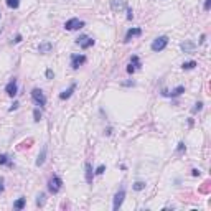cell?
I'll return each instance as SVG.
<instances>
[{
  "label": "cell",
  "instance_id": "obj_17",
  "mask_svg": "<svg viewBox=\"0 0 211 211\" xmlns=\"http://www.w3.org/2000/svg\"><path fill=\"white\" fill-rule=\"evenodd\" d=\"M45 203H46V195L45 193H40V195L36 196V206H38V208H43Z\"/></svg>",
  "mask_w": 211,
  "mask_h": 211
},
{
  "label": "cell",
  "instance_id": "obj_29",
  "mask_svg": "<svg viewBox=\"0 0 211 211\" xmlns=\"http://www.w3.org/2000/svg\"><path fill=\"white\" fill-rule=\"evenodd\" d=\"M132 18H134V12H132V8L127 7V20H132Z\"/></svg>",
  "mask_w": 211,
  "mask_h": 211
},
{
  "label": "cell",
  "instance_id": "obj_21",
  "mask_svg": "<svg viewBox=\"0 0 211 211\" xmlns=\"http://www.w3.org/2000/svg\"><path fill=\"white\" fill-rule=\"evenodd\" d=\"M132 188L135 191H142L143 188H145V183H143V181H135V183L132 185Z\"/></svg>",
  "mask_w": 211,
  "mask_h": 211
},
{
  "label": "cell",
  "instance_id": "obj_3",
  "mask_svg": "<svg viewBox=\"0 0 211 211\" xmlns=\"http://www.w3.org/2000/svg\"><path fill=\"white\" fill-rule=\"evenodd\" d=\"M31 99H33V102H35L36 106H40V107H43V106L46 104L45 94H43V91L38 89V88H35V89L31 91Z\"/></svg>",
  "mask_w": 211,
  "mask_h": 211
},
{
  "label": "cell",
  "instance_id": "obj_26",
  "mask_svg": "<svg viewBox=\"0 0 211 211\" xmlns=\"http://www.w3.org/2000/svg\"><path fill=\"white\" fill-rule=\"evenodd\" d=\"M186 150V145H185V142H180L178 143V147H176V152H178V153H183Z\"/></svg>",
  "mask_w": 211,
  "mask_h": 211
},
{
  "label": "cell",
  "instance_id": "obj_31",
  "mask_svg": "<svg viewBox=\"0 0 211 211\" xmlns=\"http://www.w3.org/2000/svg\"><path fill=\"white\" fill-rule=\"evenodd\" d=\"M209 7H211V0H205V10L206 12L209 10Z\"/></svg>",
  "mask_w": 211,
  "mask_h": 211
},
{
  "label": "cell",
  "instance_id": "obj_13",
  "mask_svg": "<svg viewBox=\"0 0 211 211\" xmlns=\"http://www.w3.org/2000/svg\"><path fill=\"white\" fill-rule=\"evenodd\" d=\"M74 89H76V83H73V84H71V86H69V88L66 89V91H63V93L60 94V99H61V101H66V99H69L71 96H73Z\"/></svg>",
  "mask_w": 211,
  "mask_h": 211
},
{
  "label": "cell",
  "instance_id": "obj_4",
  "mask_svg": "<svg viewBox=\"0 0 211 211\" xmlns=\"http://www.w3.org/2000/svg\"><path fill=\"white\" fill-rule=\"evenodd\" d=\"M84 27V22L79 20V18H69L68 22L64 23V28L69 31H74V30H79V28Z\"/></svg>",
  "mask_w": 211,
  "mask_h": 211
},
{
  "label": "cell",
  "instance_id": "obj_19",
  "mask_svg": "<svg viewBox=\"0 0 211 211\" xmlns=\"http://www.w3.org/2000/svg\"><path fill=\"white\" fill-rule=\"evenodd\" d=\"M25 205H27V198H18L15 201V205H13V208H15V209H23V208H25Z\"/></svg>",
  "mask_w": 211,
  "mask_h": 211
},
{
  "label": "cell",
  "instance_id": "obj_34",
  "mask_svg": "<svg viewBox=\"0 0 211 211\" xmlns=\"http://www.w3.org/2000/svg\"><path fill=\"white\" fill-rule=\"evenodd\" d=\"M13 41H15V43H20V41H22V35H17V36H15V40H13Z\"/></svg>",
  "mask_w": 211,
  "mask_h": 211
},
{
  "label": "cell",
  "instance_id": "obj_8",
  "mask_svg": "<svg viewBox=\"0 0 211 211\" xmlns=\"http://www.w3.org/2000/svg\"><path fill=\"white\" fill-rule=\"evenodd\" d=\"M76 43H78V45H79L81 48H83V50H88L89 46H93V45H94V40H93L91 36H86V35H84V36H79Z\"/></svg>",
  "mask_w": 211,
  "mask_h": 211
},
{
  "label": "cell",
  "instance_id": "obj_1",
  "mask_svg": "<svg viewBox=\"0 0 211 211\" xmlns=\"http://www.w3.org/2000/svg\"><path fill=\"white\" fill-rule=\"evenodd\" d=\"M167 45H168V36H158V38H155V40H153V43H152L150 48H152V51L158 53V51L165 50Z\"/></svg>",
  "mask_w": 211,
  "mask_h": 211
},
{
  "label": "cell",
  "instance_id": "obj_11",
  "mask_svg": "<svg viewBox=\"0 0 211 211\" xmlns=\"http://www.w3.org/2000/svg\"><path fill=\"white\" fill-rule=\"evenodd\" d=\"M140 35H142V30H140V28H130V30H127V33H126V38H124V41L129 43V41H130L134 36H140Z\"/></svg>",
  "mask_w": 211,
  "mask_h": 211
},
{
  "label": "cell",
  "instance_id": "obj_36",
  "mask_svg": "<svg viewBox=\"0 0 211 211\" xmlns=\"http://www.w3.org/2000/svg\"><path fill=\"white\" fill-rule=\"evenodd\" d=\"M0 191H3V178L0 176Z\"/></svg>",
  "mask_w": 211,
  "mask_h": 211
},
{
  "label": "cell",
  "instance_id": "obj_20",
  "mask_svg": "<svg viewBox=\"0 0 211 211\" xmlns=\"http://www.w3.org/2000/svg\"><path fill=\"white\" fill-rule=\"evenodd\" d=\"M7 7L8 8H18L20 7V0H7Z\"/></svg>",
  "mask_w": 211,
  "mask_h": 211
},
{
  "label": "cell",
  "instance_id": "obj_6",
  "mask_svg": "<svg viewBox=\"0 0 211 211\" xmlns=\"http://www.w3.org/2000/svg\"><path fill=\"white\" fill-rule=\"evenodd\" d=\"M86 63V56L84 55H71V68L78 69L79 66H83Z\"/></svg>",
  "mask_w": 211,
  "mask_h": 211
},
{
  "label": "cell",
  "instance_id": "obj_37",
  "mask_svg": "<svg viewBox=\"0 0 211 211\" xmlns=\"http://www.w3.org/2000/svg\"><path fill=\"white\" fill-rule=\"evenodd\" d=\"M205 40H206V35H201V40H200V43H205Z\"/></svg>",
  "mask_w": 211,
  "mask_h": 211
},
{
  "label": "cell",
  "instance_id": "obj_33",
  "mask_svg": "<svg viewBox=\"0 0 211 211\" xmlns=\"http://www.w3.org/2000/svg\"><path fill=\"white\" fill-rule=\"evenodd\" d=\"M135 83H134V81H126V83H122V86H134Z\"/></svg>",
  "mask_w": 211,
  "mask_h": 211
},
{
  "label": "cell",
  "instance_id": "obj_32",
  "mask_svg": "<svg viewBox=\"0 0 211 211\" xmlns=\"http://www.w3.org/2000/svg\"><path fill=\"white\" fill-rule=\"evenodd\" d=\"M191 175H193V176H198V175H200V170L193 168V170H191Z\"/></svg>",
  "mask_w": 211,
  "mask_h": 211
},
{
  "label": "cell",
  "instance_id": "obj_12",
  "mask_svg": "<svg viewBox=\"0 0 211 211\" xmlns=\"http://www.w3.org/2000/svg\"><path fill=\"white\" fill-rule=\"evenodd\" d=\"M51 50H53V43H50V41H43V43H40V46H38V51H40L41 55H48V53H51Z\"/></svg>",
  "mask_w": 211,
  "mask_h": 211
},
{
  "label": "cell",
  "instance_id": "obj_9",
  "mask_svg": "<svg viewBox=\"0 0 211 211\" xmlns=\"http://www.w3.org/2000/svg\"><path fill=\"white\" fill-rule=\"evenodd\" d=\"M5 93L10 96V97H13V96H17L18 93V84H17V79H12L10 83H8L5 86Z\"/></svg>",
  "mask_w": 211,
  "mask_h": 211
},
{
  "label": "cell",
  "instance_id": "obj_2",
  "mask_svg": "<svg viewBox=\"0 0 211 211\" xmlns=\"http://www.w3.org/2000/svg\"><path fill=\"white\" fill-rule=\"evenodd\" d=\"M61 185H63V181H61L60 176L53 175V178H50V181H48V190H50L53 195H56L61 190Z\"/></svg>",
  "mask_w": 211,
  "mask_h": 211
},
{
  "label": "cell",
  "instance_id": "obj_14",
  "mask_svg": "<svg viewBox=\"0 0 211 211\" xmlns=\"http://www.w3.org/2000/svg\"><path fill=\"white\" fill-rule=\"evenodd\" d=\"M46 150H48V147L43 145L41 147V152L38 153V158H36V167H41L43 163H45V160H46Z\"/></svg>",
  "mask_w": 211,
  "mask_h": 211
},
{
  "label": "cell",
  "instance_id": "obj_30",
  "mask_svg": "<svg viewBox=\"0 0 211 211\" xmlns=\"http://www.w3.org/2000/svg\"><path fill=\"white\" fill-rule=\"evenodd\" d=\"M53 76H55V73H53L51 69H46V78L48 79H53Z\"/></svg>",
  "mask_w": 211,
  "mask_h": 211
},
{
  "label": "cell",
  "instance_id": "obj_28",
  "mask_svg": "<svg viewBox=\"0 0 211 211\" xmlns=\"http://www.w3.org/2000/svg\"><path fill=\"white\" fill-rule=\"evenodd\" d=\"M135 69H137V68H135V66H134L132 63L127 66V73H129V74H134V73H135Z\"/></svg>",
  "mask_w": 211,
  "mask_h": 211
},
{
  "label": "cell",
  "instance_id": "obj_15",
  "mask_svg": "<svg viewBox=\"0 0 211 211\" xmlns=\"http://www.w3.org/2000/svg\"><path fill=\"white\" fill-rule=\"evenodd\" d=\"M93 178H94L93 167H91L89 162H86V181H88V185H93Z\"/></svg>",
  "mask_w": 211,
  "mask_h": 211
},
{
  "label": "cell",
  "instance_id": "obj_16",
  "mask_svg": "<svg viewBox=\"0 0 211 211\" xmlns=\"http://www.w3.org/2000/svg\"><path fill=\"white\" fill-rule=\"evenodd\" d=\"M185 93V86H176V88L172 91V93H167V96H172V97H178Z\"/></svg>",
  "mask_w": 211,
  "mask_h": 211
},
{
  "label": "cell",
  "instance_id": "obj_22",
  "mask_svg": "<svg viewBox=\"0 0 211 211\" xmlns=\"http://www.w3.org/2000/svg\"><path fill=\"white\" fill-rule=\"evenodd\" d=\"M33 121L35 122H40L41 121V112H40V109H35V111H33Z\"/></svg>",
  "mask_w": 211,
  "mask_h": 211
},
{
  "label": "cell",
  "instance_id": "obj_18",
  "mask_svg": "<svg viewBox=\"0 0 211 211\" xmlns=\"http://www.w3.org/2000/svg\"><path fill=\"white\" fill-rule=\"evenodd\" d=\"M0 165H8V167H12V160L8 158V155H5V153H0Z\"/></svg>",
  "mask_w": 211,
  "mask_h": 211
},
{
  "label": "cell",
  "instance_id": "obj_35",
  "mask_svg": "<svg viewBox=\"0 0 211 211\" xmlns=\"http://www.w3.org/2000/svg\"><path fill=\"white\" fill-rule=\"evenodd\" d=\"M18 106H20V104H18V102H13V106H12V107H10V111H15V109L18 107Z\"/></svg>",
  "mask_w": 211,
  "mask_h": 211
},
{
  "label": "cell",
  "instance_id": "obj_5",
  "mask_svg": "<svg viewBox=\"0 0 211 211\" xmlns=\"http://www.w3.org/2000/svg\"><path fill=\"white\" fill-rule=\"evenodd\" d=\"M124 198H126V190L121 188V190H119L117 193H116V196H114V205H112L114 211H117V209L122 206V203H124Z\"/></svg>",
  "mask_w": 211,
  "mask_h": 211
},
{
  "label": "cell",
  "instance_id": "obj_25",
  "mask_svg": "<svg viewBox=\"0 0 211 211\" xmlns=\"http://www.w3.org/2000/svg\"><path fill=\"white\" fill-rule=\"evenodd\" d=\"M201 109H203V102H196V104H195V107H193V111H191V112L196 114V112H200Z\"/></svg>",
  "mask_w": 211,
  "mask_h": 211
},
{
  "label": "cell",
  "instance_id": "obj_27",
  "mask_svg": "<svg viewBox=\"0 0 211 211\" xmlns=\"http://www.w3.org/2000/svg\"><path fill=\"white\" fill-rule=\"evenodd\" d=\"M106 172V165H99L97 168H96V175H102Z\"/></svg>",
  "mask_w": 211,
  "mask_h": 211
},
{
  "label": "cell",
  "instance_id": "obj_24",
  "mask_svg": "<svg viewBox=\"0 0 211 211\" xmlns=\"http://www.w3.org/2000/svg\"><path fill=\"white\" fill-rule=\"evenodd\" d=\"M130 63H132L134 66H135V68H140V63H139V56L134 55L132 58H130Z\"/></svg>",
  "mask_w": 211,
  "mask_h": 211
},
{
  "label": "cell",
  "instance_id": "obj_7",
  "mask_svg": "<svg viewBox=\"0 0 211 211\" xmlns=\"http://www.w3.org/2000/svg\"><path fill=\"white\" fill-rule=\"evenodd\" d=\"M127 2L124 0H111V8L112 12H122V10H127Z\"/></svg>",
  "mask_w": 211,
  "mask_h": 211
},
{
  "label": "cell",
  "instance_id": "obj_10",
  "mask_svg": "<svg viewBox=\"0 0 211 211\" xmlns=\"http://www.w3.org/2000/svg\"><path fill=\"white\" fill-rule=\"evenodd\" d=\"M180 48H181V51H183V53H193L195 48H196V43L191 41V40H186V41H183L180 45Z\"/></svg>",
  "mask_w": 211,
  "mask_h": 211
},
{
  "label": "cell",
  "instance_id": "obj_23",
  "mask_svg": "<svg viewBox=\"0 0 211 211\" xmlns=\"http://www.w3.org/2000/svg\"><path fill=\"white\" fill-rule=\"evenodd\" d=\"M195 66H196V61H186V63H183L181 68H183V69H193Z\"/></svg>",
  "mask_w": 211,
  "mask_h": 211
}]
</instances>
